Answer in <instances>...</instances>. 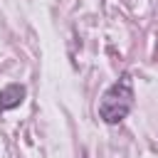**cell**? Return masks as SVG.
Returning a JSON list of instances; mask_svg holds the SVG:
<instances>
[{"label": "cell", "instance_id": "cell-1", "mask_svg": "<svg viewBox=\"0 0 158 158\" xmlns=\"http://www.w3.org/2000/svg\"><path fill=\"white\" fill-rule=\"evenodd\" d=\"M133 106V79L131 74H121V79L116 84H111L99 104V116L106 121V123H118L128 116Z\"/></svg>", "mask_w": 158, "mask_h": 158}, {"label": "cell", "instance_id": "cell-2", "mask_svg": "<svg viewBox=\"0 0 158 158\" xmlns=\"http://www.w3.org/2000/svg\"><path fill=\"white\" fill-rule=\"evenodd\" d=\"M25 99V86L22 84H10L0 91V111H7V109H15L20 106Z\"/></svg>", "mask_w": 158, "mask_h": 158}]
</instances>
